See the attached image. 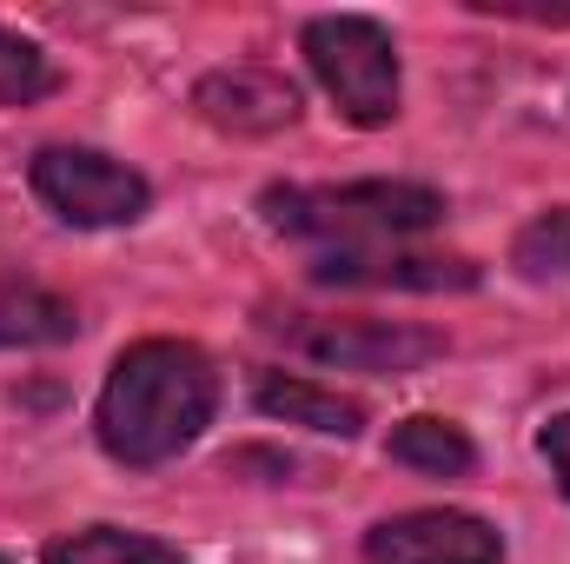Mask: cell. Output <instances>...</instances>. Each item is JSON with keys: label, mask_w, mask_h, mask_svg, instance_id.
<instances>
[{"label": "cell", "mask_w": 570, "mask_h": 564, "mask_svg": "<svg viewBox=\"0 0 570 564\" xmlns=\"http://www.w3.org/2000/svg\"><path fill=\"white\" fill-rule=\"evenodd\" d=\"M219 406V372L193 339H140L114 359L100 392V445L120 465H166L179 458Z\"/></svg>", "instance_id": "obj_1"}, {"label": "cell", "mask_w": 570, "mask_h": 564, "mask_svg": "<svg viewBox=\"0 0 570 564\" xmlns=\"http://www.w3.org/2000/svg\"><path fill=\"white\" fill-rule=\"evenodd\" d=\"M266 226L285 240H338L352 246H399L444 220V193L419 179H352V186H266L259 193Z\"/></svg>", "instance_id": "obj_2"}, {"label": "cell", "mask_w": 570, "mask_h": 564, "mask_svg": "<svg viewBox=\"0 0 570 564\" xmlns=\"http://www.w3.org/2000/svg\"><path fill=\"white\" fill-rule=\"evenodd\" d=\"M305 60L332 107L352 127H392L399 120V47L365 13H325L305 27Z\"/></svg>", "instance_id": "obj_3"}, {"label": "cell", "mask_w": 570, "mask_h": 564, "mask_svg": "<svg viewBox=\"0 0 570 564\" xmlns=\"http://www.w3.org/2000/svg\"><path fill=\"white\" fill-rule=\"evenodd\" d=\"M266 339H279L285 352L312 359V366H338V372H419L444 352V339L425 325H399V319H338V312H266L259 319Z\"/></svg>", "instance_id": "obj_4"}, {"label": "cell", "mask_w": 570, "mask_h": 564, "mask_svg": "<svg viewBox=\"0 0 570 564\" xmlns=\"http://www.w3.org/2000/svg\"><path fill=\"white\" fill-rule=\"evenodd\" d=\"M33 193L67 226H134L153 206V186L140 173L94 153V146H40L33 153Z\"/></svg>", "instance_id": "obj_5"}, {"label": "cell", "mask_w": 570, "mask_h": 564, "mask_svg": "<svg viewBox=\"0 0 570 564\" xmlns=\"http://www.w3.org/2000/svg\"><path fill=\"white\" fill-rule=\"evenodd\" d=\"M365 564H504V538L471 512H405L365 532Z\"/></svg>", "instance_id": "obj_6"}, {"label": "cell", "mask_w": 570, "mask_h": 564, "mask_svg": "<svg viewBox=\"0 0 570 564\" xmlns=\"http://www.w3.org/2000/svg\"><path fill=\"white\" fill-rule=\"evenodd\" d=\"M312 285H352V292H471L478 266L458 253H412V246H352V253H318Z\"/></svg>", "instance_id": "obj_7"}, {"label": "cell", "mask_w": 570, "mask_h": 564, "mask_svg": "<svg viewBox=\"0 0 570 564\" xmlns=\"http://www.w3.org/2000/svg\"><path fill=\"white\" fill-rule=\"evenodd\" d=\"M193 107H199L206 127L259 140V134H279V127L298 120V87L273 67H219L193 87Z\"/></svg>", "instance_id": "obj_8"}, {"label": "cell", "mask_w": 570, "mask_h": 564, "mask_svg": "<svg viewBox=\"0 0 570 564\" xmlns=\"http://www.w3.org/2000/svg\"><path fill=\"white\" fill-rule=\"evenodd\" d=\"M253 406L266 419L305 425V431H325V438H358L365 431V406L352 392H332V386H312V379H285V372H259Z\"/></svg>", "instance_id": "obj_9"}, {"label": "cell", "mask_w": 570, "mask_h": 564, "mask_svg": "<svg viewBox=\"0 0 570 564\" xmlns=\"http://www.w3.org/2000/svg\"><path fill=\"white\" fill-rule=\"evenodd\" d=\"M80 332L73 299L33 280H0V346H67Z\"/></svg>", "instance_id": "obj_10"}, {"label": "cell", "mask_w": 570, "mask_h": 564, "mask_svg": "<svg viewBox=\"0 0 570 564\" xmlns=\"http://www.w3.org/2000/svg\"><path fill=\"white\" fill-rule=\"evenodd\" d=\"M392 458L412 471H431V478H464L478 465V445L444 419H405L392 431Z\"/></svg>", "instance_id": "obj_11"}, {"label": "cell", "mask_w": 570, "mask_h": 564, "mask_svg": "<svg viewBox=\"0 0 570 564\" xmlns=\"http://www.w3.org/2000/svg\"><path fill=\"white\" fill-rule=\"evenodd\" d=\"M47 564H186L173 545L140 538V532H120V525H94V532H73V538H53Z\"/></svg>", "instance_id": "obj_12"}, {"label": "cell", "mask_w": 570, "mask_h": 564, "mask_svg": "<svg viewBox=\"0 0 570 564\" xmlns=\"http://www.w3.org/2000/svg\"><path fill=\"white\" fill-rule=\"evenodd\" d=\"M60 87V67L13 27H0V107H33Z\"/></svg>", "instance_id": "obj_13"}, {"label": "cell", "mask_w": 570, "mask_h": 564, "mask_svg": "<svg viewBox=\"0 0 570 564\" xmlns=\"http://www.w3.org/2000/svg\"><path fill=\"white\" fill-rule=\"evenodd\" d=\"M511 266H518L524 280H570V206L544 213V220H531V226L518 233Z\"/></svg>", "instance_id": "obj_14"}, {"label": "cell", "mask_w": 570, "mask_h": 564, "mask_svg": "<svg viewBox=\"0 0 570 564\" xmlns=\"http://www.w3.org/2000/svg\"><path fill=\"white\" fill-rule=\"evenodd\" d=\"M538 445H544V458H551V471H558V485H564V498H570V412L544 425Z\"/></svg>", "instance_id": "obj_15"}, {"label": "cell", "mask_w": 570, "mask_h": 564, "mask_svg": "<svg viewBox=\"0 0 570 564\" xmlns=\"http://www.w3.org/2000/svg\"><path fill=\"white\" fill-rule=\"evenodd\" d=\"M0 564H7V558H0Z\"/></svg>", "instance_id": "obj_16"}]
</instances>
